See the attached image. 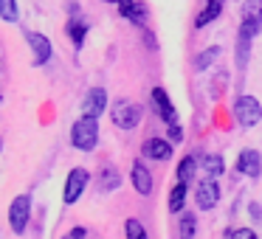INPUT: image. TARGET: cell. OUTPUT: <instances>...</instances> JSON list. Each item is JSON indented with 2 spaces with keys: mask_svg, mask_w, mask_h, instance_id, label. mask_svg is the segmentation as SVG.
Segmentation results:
<instances>
[{
  "mask_svg": "<svg viewBox=\"0 0 262 239\" xmlns=\"http://www.w3.org/2000/svg\"><path fill=\"white\" fill-rule=\"evenodd\" d=\"M194 231H198V217L186 214L181 220V239H194Z\"/></svg>",
  "mask_w": 262,
  "mask_h": 239,
  "instance_id": "cb8c5ba5",
  "label": "cell"
},
{
  "mask_svg": "<svg viewBox=\"0 0 262 239\" xmlns=\"http://www.w3.org/2000/svg\"><path fill=\"white\" fill-rule=\"evenodd\" d=\"M107 90L104 87H91V90L85 93V99H82V115H88V118H99V115L107 110Z\"/></svg>",
  "mask_w": 262,
  "mask_h": 239,
  "instance_id": "9c48e42d",
  "label": "cell"
},
{
  "mask_svg": "<svg viewBox=\"0 0 262 239\" xmlns=\"http://www.w3.org/2000/svg\"><path fill=\"white\" fill-rule=\"evenodd\" d=\"M31 194H17V197L9 203V225H12L14 233H26L31 220Z\"/></svg>",
  "mask_w": 262,
  "mask_h": 239,
  "instance_id": "5b68a950",
  "label": "cell"
},
{
  "mask_svg": "<svg viewBox=\"0 0 262 239\" xmlns=\"http://www.w3.org/2000/svg\"><path fill=\"white\" fill-rule=\"evenodd\" d=\"M124 233H127V239H149V233H147V228H144V222L136 220V217H130V220L124 222Z\"/></svg>",
  "mask_w": 262,
  "mask_h": 239,
  "instance_id": "603a6c76",
  "label": "cell"
},
{
  "mask_svg": "<svg viewBox=\"0 0 262 239\" xmlns=\"http://www.w3.org/2000/svg\"><path fill=\"white\" fill-rule=\"evenodd\" d=\"M0 149H3V141H0Z\"/></svg>",
  "mask_w": 262,
  "mask_h": 239,
  "instance_id": "f1b7e54d",
  "label": "cell"
},
{
  "mask_svg": "<svg viewBox=\"0 0 262 239\" xmlns=\"http://www.w3.org/2000/svg\"><path fill=\"white\" fill-rule=\"evenodd\" d=\"M262 31V0H245L239 9V34L243 40H254Z\"/></svg>",
  "mask_w": 262,
  "mask_h": 239,
  "instance_id": "7a4b0ae2",
  "label": "cell"
},
{
  "mask_svg": "<svg viewBox=\"0 0 262 239\" xmlns=\"http://www.w3.org/2000/svg\"><path fill=\"white\" fill-rule=\"evenodd\" d=\"M26 42H29V48H31V62H34L37 68H42L54 54L51 40H48L46 34H40V31H26Z\"/></svg>",
  "mask_w": 262,
  "mask_h": 239,
  "instance_id": "52a82bcc",
  "label": "cell"
},
{
  "mask_svg": "<svg viewBox=\"0 0 262 239\" xmlns=\"http://www.w3.org/2000/svg\"><path fill=\"white\" fill-rule=\"evenodd\" d=\"M130 177H133V188H136L141 197H149L152 194V188H155V180H152V172L144 166V160H136L133 163V172H130Z\"/></svg>",
  "mask_w": 262,
  "mask_h": 239,
  "instance_id": "8fae6325",
  "label": "cell"
},
{
  "mask_svg": "<svg viewBox=\"0 0 262 239\" xmlns=\"http://www.w3.org/2000/svg\"><path fill=\"white\" fill-rule=\"evenodd\" d=\"M237 172L245 177H259L262 175V155L256 152V149H243L237 158Z\"/></svg>",
  "mask_w": 262,
  "mask_h": 239,
  "instance_id": "7c38bea8",
  "label": "cell"
},
{
  "mask_svg": "<svg viewBox=\"0 0 262 239\" xmlns=\"http://www.w3.org/2000/svg\"><path fill=\"white\" fill-rule=\"evenodd\" d=\"M231 239H259V236H256V231H251V228H237V231L231 233Z\"/></svg>",
  "mask_w": 262,
  "mask_h": 239,
  "instance_id": "484cf974",
  "label": "cell"
},
{
  "mask_svg": "<svg viewBox=\"0 0 262 239\" xmlns=\"http://www.w3.org/2000/svg\"><path fill=\"white\" fill-rule=\"evenodd\" d=\"M104 3H124V0H104Z\"/></svg>",
  "mask_w": 262,
  "mask_h": 239,
  "instance_id": "83f0119b",
  "label": "cell"
},
{
  "mask_svg": "<svg viewBox=\"0 0 262 239\" xmlns=\"http://www.w3.org/2000/svg\"><path fill=\"white\" fill-rule=\"evenodd\" d=\"M88 183H91V175H88V169H82V166H76V169L68 172V177H65V188H62V203L65 205H74L82 200V194H85Z\"/></svg>",
  "mask_w": 262,
  "mask_h": 239,
  "instance_id": "8992f818",
  "label": "cell"
},
{
  "mask_svg": "<svg viewBox=\"0 0 262 239\" xmlns=\"http://www.w3.org/2000/svg\"><path fill=\"white\" fill-rule=\"evenodd\" d=\"M194 203L200 211H211L220 203V186H217L214 177H203V180L194 186Z\"/></svg>",
  "mask_w": 262,
  "mask_h": 239,
  "instance_id": "ba28073f",
  "label": "cell"
},
{
  "mask_svg": "<svg viewBox=\"0 0 262 239\" xmlns=\"http://www.w3.org/2000/svg\"><path fill=\"white\" fill-rule=\"evenodd\" d=\"M234 118H237V124L243 127V130H251V127H256L262 121V104L256 96H239L237 102H234Z\"/></svg>",
  "mask_w": 262,
  "mask_h": 239,
  "instance_id": "3957f363",
  "label": "cell"
},
{
  "mask_svg": "<svg viewBox=\"0 0 262 239\" xmlns=\"http://www.w3.org/2000/svg\"><path fill=\"white\" fill-rule=\"evenodd\" d=\"M198 163H200V158H194V155H186V158H181V163H178V180H181V183H192Z\"/></svg>",
  "mask_w": 262,
  "mask_h": 239,
  "instance_id": "d6986e66",
  "label": "cell"
},
{
  "mask_svg": "<svg viewBox=\"0 0 262 239\" xmlns=\"http://www.w3.org/2000/svg\"><path fill=\"white\" fill-rule=\"evenodd\" d=\"M186 197H189V183L178 180L175 186H172V192H169V203H166V208H169L172 214H181L183 205H186Z\"/></svg>",
  "mask_w": 262,
  "mask_h": 239,
  "instance_id": "2e32d148",
  "label": "cell"
},
{
  "mask_svg": "<svg viewBox=\"0 0 262 239\" xmlns=\"http://www.w3.org/2000/svg\"><path fill=\"white\" fill-rule=\"evenodd\" d=\"M82 236H85V228H74V231H71L65 239H82Z\"/></svg>",
  "mask_w": 262,
  "mask_h": 239,
  "instance_id": "4316f807",
  "label": "cell"
},
{
  "mask_svg": "<svg viewBox=\"0 0 262 239\" xmlns=\"http://www.w3.org/2000/svg\"><path fill=\"white\" fill-rule=\"evenodd\" d=\"M119 6H121V17H127L133 26L147 23V6H144V3H138V0H124Z\"/></svg>",
  "mask_w": 262,
  "mask_h": 239,
  "instance_id": "5bb4252c",
  "label": "cell"
},
{
  "mask_svg": "<svg viewBox=\"0 0 262 239\" xmlns=\"http://www.w3.org/2000/svg\"><path fill=\"white\" fill-rule=\"evenodd\" d=\"M220 54H223V48H220V45L206 48V51H200V54H198V59H194L192 68H194V70H206L209 65H214V62H217V57H220Z\"/></svg>",
  "mask_w": 262,
  "mask_h": 239,
  "instance_id": "ffe728a7",
  "label": "cell"
},
{
  "mask_svg": "<svg viewBox=\"0 0 262 239\" xmlns=\"http://www.w3.org/2000/svg\"><path fill=\"white\" fill-rule=\"evenodd\" d=\"M152 104H155V113L161 115V121H164L166 127L181 124V121H178V110H175V104H172L169 93H166L164 87H152Z\"/></svg>",
  "mask_w": 262,
  "mask_h": 239,
  "instance_id": "30bf717a",
  "label": "cell"
},
{
  "mask_svg": "<svg viewBox=\"0 0 262 239\" xmlns=\"http://www.w3.org/2000/svg\"><path fill=\"white\" fill-rule=\"evenodd\" d=\"M220 12H223V0H206V6L200 9V14L194 17V26H198V29H206L209 23H214V20L220 17Z\"/></svg>",
  "mask_w": 262,
  "mask_h": 239,
  "instance_id": "9a60e30c",
  "label": "cell"
},
{
  "mask_svg": "<svg viewBox=\"0 0 262 239\" xmlns=\"http://www.w3.org/2000/svg\"><path fill=\"white\" fill-rule=\"evenodd\" d=\"M85 34H88V23L79 17V14H74V17H71V23H68V37H71V42H74L76 48H82Z\"/></svg>",
  "mask_w": 262,
  "mask_h": 239,
  "instance_id": "ac0fdd59",
  "label": "cell"
},
{
  "mask_svg": "<svg viewBox=\"0 0 262 239\" xmlns=\"http://www.w3.org/2000/svg\"><path fill=\"white\" fill-rule=\"evenodd\" d=\"M200 166H203V172H206V177H220L223 172H226V163H223V158L220 155H211V152H206V155H200Z\"/></svg>",
  "mask_w": 262,
  "mask_h": 239,
  "instance_id": "e0dca14e",
  "label": "cell"
},
{
  "mask_svg": "<svg viewBox=\"0 0 262 239\" xmlns=\"http://www.w3.org/2000/svg\"><path fill=\"white\" fill-rule=\"evenodd\" d=\"M71 144L79 152H93L99 144V118H88V115H79V118L71 124Z\"/></svg>",
  "mask_w": 262,
  "mask_h": 239,
  "instance_id": "6da1fadb",
  "label": "cell"
},
{
  "mask_svg": "<svg viewBox=\"0 0 262 239\" xmlns=\"http://www.w3.org/2000/svg\"><path fill=\"white\" fill-rule=\"evenodd\" d=\"M99 188L102 192H116V188H121V172H116V169H104L102 172V177H99Z\"/></svg>",
  "mask_w": 262,
  "mask_h": 239,
  "instance_id": "44dd1931",
  "label": "cell"
},
{
  "mask_svg": "<svg viewBox=\"0 0 262 239\" xmlns=\"http://www.w3.org/2000/svg\"><path fill=\"white\" fill-rule=\"evenodd\" d=\"M248 54H251V40H237V68H245L248 65Z\"/></svg>",
  "mask_w": 262,
  "mask_h": 239,
  "instance_id": "d4e9b609",
  "label": "cell"
},
{
  "mask_svg": "<svg viewBox=\"0 0 262 239\" xmlns=\"http://www.w3.org/2000/svg\"><path fill=\"white\" fill-rule=\"evenodd\" d=\"M141 152L147 160H169L172 158V141H166V138H147L141 144Z\"/></svg>",
  "mask_w": 262,
  "mask_h": 239,
  "instance_id": "4fadbf2b",
  "label": "cell"
},
{
  "mask_svg": "<svg viewBox=\"0 0 262 239\" xmlns=\"http://www.w3.org/2000/svg\"><path fill=\"white\" fill-rule=\"evenodd\" d=\"M110 118H113V127H119V130H136L138 121H141V107L130 99H119L110 107Z\"/></svg>",
  "mask_w": 262,
  "mask_h": 239,
  "instance_id": "277c9868",
  "label": "cell"
},
{
  "mask_svg": "<svg viewBox=\"0 0 262 239\" xmlns=\"http://www.w3.org/2000/svg\"><path fill=\"white\" fill-rule=\"evenodd\" d=\"M0 20H3V23H17L20 20L17 0H0Z\"/></svg>",
  "mask_w": 262,
  "mask_h": 239,
  "instance_id": "7402d4cb",
  "label": "cell"
}]
</instances>
